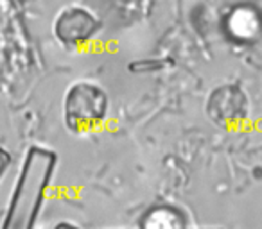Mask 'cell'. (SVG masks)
I'll use <instances>...</instances> for the list:
<instances>
[{
	"label": "cell",
	"instance_id": "obj_1",
	"mask_svg": "<svg viewBox=\"0 0 262 229\" xmlns=\"http://www.w3.org/2000/svg\"><path fill=\"white\" fill-rule=\"evenodd\" d=\"M54 167L56 156L51 150L34 147L27 152L22 172L16 179L15 192L11 195L8 218L4 222L6 227L27 229L34 224L43 206V199L51 185Z\"/></svg>",
	"mask_w": 262,
	"mask_h": 229
},
{
	"label": "cell",
	"instance_id": "obj_2",
	"mask_svg": "<svg viewBox=\"0 0 262 229\" xmlns=\"http://www.w3.org/2000/svg\"><path fill=\"white\" fill-rule=\"evenodd\" d=\"M108 97L99 86L77 83L69 90L65 98V118L72 131L88 133L95 129L106 117Z\"/></svg>",
	"mask_w": 262,
	"mask_h": 229
},
{
	"label": "cell",
	"instance_id": "obj_3",
	"mask_svg": "<svg viewBox=\"0 0 262 229\" xmlns=\"http://www.w3.org/2000/svg\"><path fill=\"white\" fill-rule=\"evenodd\" d=\"M95 27H97V23H95V18L92 16V13L84 11L81 8L67 9L56 20V34H58V38L61 41H65V43L72 45L88 40L94 34Z\"/></svg>",
	"mask_w": 262,
	"mask_h": 229
},
{
	"label": "cell",
	"instance_id": "obj_4",
	"mask_svg": "<svg viewBox=\"0 0 262 229\" xmlns=\"http://www.w3.org/2000/svg\"><path fill=\"white\" fill-rule=\"evenodd\" d=\"M228 31L232 38L241 41L251 40V36L258 34V16L248 9H237L228 18Z\"/></svg>",
	"mask_w": 262,
	"mask_h": 229
},
{
	"label": "cell",
	"instance_id": "obj_5",
	"mask_svg": "<svg viewBox=\"0 0 262 229\" xmlns=\"http://www.w3.org/2000/svg\"><path fill=\"white\" fill-rule=\"evenodd\" d=\"M144 227H155V229H171V227H183L185 220L183 215L178 210L169 206H158L153 208L149 213H146L142 222Z\"/></svg>",
	"mask_w": 262,
	"mask_h": 229
},
{
	"label": "cell",
	"instance_id": "obj_6",
	"mask_svg": "<svg viewBox=\"0 0 262 229\" xmlns=\"http://www.w3.org/2000/svg\"><path fill=\"white\" fill-rule=\"evenodd\" d=\"M8 163H9V156H8V152H6V150L0 149V175H2V172L6 170V167H8Z\"/></svg>",
	"mask_w": 262,
	"mask_h": 229
}]
</instances>
